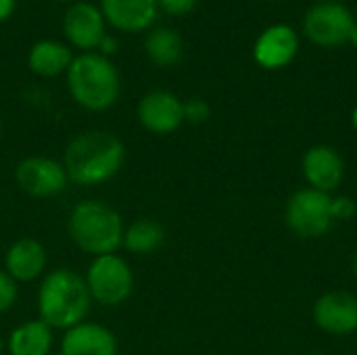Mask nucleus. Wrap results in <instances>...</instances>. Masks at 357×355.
I'll return each instance as SVG.
<instances>
[{
    "label": "nucleus",
    "instance_id": "1",
    "mask_svg": "<svg viewBox=\"0 0 357 355\" xmlns=\"http://www.w3.org/2000/svg\"><path fill=\"white\" fill-rule=\"evenodd\" d=\"M126 161L123 142L102 130L77 134L63 151V167L69 182L77 186H98L115 178Z\"/></svg>",
    "mask_w": 357,
    "mask_h": 355
},
{
    "label": "nucleus",
    "instance_id": "2",
    "mask_svg": "<svg viewBox=\"0 0 357 355\" xmlns=\"http://www.w3.org/2000/svg\"><path fill=\"white\" fill-rule=\"evenodd\" d=\"M90 305L84 276L69 268H54L44 274L38 289V316L52 331H69L84 322Z\"/></svg>",
    "mask_w": 357,
    "mask_h": 355
},
{
    "label": "nucleus",
    "instance_id": "3",
    "mask_svg": "<svg viewBox=\"0 0 357 355\" xmlns=\"http://www.w3.org/2000/svg\"><path fill=\"white\" fill-rule=\"evenodd\" d=\"M123 230L126 224L121 213L98 199L79 201L67 220V234L71 243L92 257L117 253L123 243Z\"/></svg>",
    "mask_w": 357,
    "mask_h": 355
},
{
    "label": "nucleus",
    "instance_id": "4",
    "mask_svg": "<svg viewBox=\"0 0 357 355\" xmlns=\"http://www.w3.org/2000/svg\"><path fill=\"white\" fill-rule=\"evenodd\" d=\"M67 88L82 109L100 113L119 98V71L100 52H84L67 69Z\"/></svg>",
    "mask_w": 357,
    "mask_h": 355
},
{
    "label": "nucleus",
    "instance_id": "5",
    "mask_svg": "<svg viewBox=\"0 0 357 355\" xmlns=\"http://www.w3.org/2000/svg\"><path fill=\"white\" fill-rule=\"evenodd\" d=\"M84 280L90 299L102 308H119L134 293V272L117 253L92 257Z\"/></svg>",
    "mask_w": 357,
    "mask_h": 355
},
{
    "label": "nucleus",
    "instance_id": "6",
    "mask_svg": "<svg viewBox=\"0 0 357 355\" xmlns=\"http://www.w3.org/2000/svg\"><path fill=\"white\" fill-rule=\"evenodd\" d=\"M333 195L320 192L316 188H301L297 190L284 209L287 226L301 239H320L324 236L335 220L331 213Z\"/></svg>",
    "mask_w": 357,
    "mask_h": 355
},
{
    "label": "nucleus",
    "instance_id": "7",
    "mask_svg": "<svg viewBox=\"0 0 357 355\" xmlns=\"http://www.w3.org/2000/svg\"><path fill=\"white\" fill-rule=\"evenodd\" d=\"M356 19L341 2H318L303 17V31L320 48H337L349 42Z\"/></svg>",
    "mask_w": 357,
    "mask_h": 355
},
{
    "label": "nucleus",
    "instance_id": "8",
    "mask_svg": "<svg viewBox=\"0 0 357 355\" xmlns=\"http://www.w3.org/2000/svg\"><path fill=\"white\" fill-rule=\"evenodd\" d=\"M15 182L19 190L36 199H48L61 195L67 184V172L61 161L44 155H31L17 163Z\"/></svg>",
    "mask_w": 357,
    "mask_h": 355
},
{
    "label": "nucleus",
    "instance_id": "9",
    "mask_svg": "<svg viewBox=\"0 0 357 355\" xmlns=\"http://www.w3.org/2000/svg\"><path fill=\"white\" fill-rule=\"evenodd\" d=\"M312 316L322 333L347 337L357 331V297L347 291H328L316 299Z\"/></svg>",
    "mask_w": 357,
    "mask_h": 355
},
{
    "label": "nucleus",
    "instance_id": "10",
    "mask_svg": "<svg viewBox=\"0 0 357 355\" xmlns=\"http://www.w3.org/2000/svg\"><path fill=\"white\" fill-rule=\"evenodd\" d=\"M138 121L153 134H172L184 123V103L167 90H153L138 103Z\"/></svg>",
    "mask_w": 357,
    "mask_h": 355
},
{
    "label": "nucleus",
    "instance_id": "11",
    "mask_svg": "<svg viewBox=\"0 0 357 355\" xmlns=\"http://www.w3.org/2000/svg\"><path fill=\"white\" fill-rule=\"evenodd\" d=\"M297 52L299 36L287 23H274L266 27L253 46V59L264 69H282L297 56Z\"/></svg>",
    "mask_w": 357,
    "mask_h": 355
},
{
    "label": "nucleus",
    "instance_id": "12",
    "mask_svg": "<svg viewBox=\"0 0 357 355\" xmlns=\"http://www.w3.org/2000/svg\"><path fill=\"white\" fill-rule=\"evenodd\" d=\"M301 172L310 188L333 195L345 180V163L341 155L326 144L312 146L301 161Z\"/></svg>",
    "mask_w": 357,
    "mask_h": 355
},
{
    "label": "nucleus",
    "instance_id": "13",
    "mask_svg": "<svg viewBox=\"0 0 357 355\" xmlns=\"http://www.w3.org/2000/svg\"><path fill=\"white\" fill-rule=\"evenodd\" d=\"M63 33L65 38L82 50L98 48L105 33V17L100 8L90 2H75L67 8L63 17Z\"/></svg>",
    "mask_w": 357,
    "mask_h": 355
},
{
    "label": "nucleus",
    "instance_id": "14",
    "mask_svg": "<svg viewBox=\"0 0 357 355\" xmlns=\"http://www.w3.org/2000/svg\"><path fill=\"white\" fill-rule=\"evenodd\" d=\"M119 343L111 328L96 322H79L65 331L61 339V355H117Z\"/></svg>",
    "mask_w": 357,
    "mask_h": 355
},
{
    "label": "nucleus",
    "instance_id": "15",
    "mask_svg": "<svg viewBox=\"0 0 357 355\" xmlns=\"http://www.w3.org/2000/svg\"><path fill=\"white\" fill-rule=\"evenodd\" d=\"M48 253L44 245L31 236L17 239L4 255V272L19 282H33L46 274Z\"/></svg>",
    "mask_w": 357,
    "mask_h": 355
},
{
    "label": "nucleus",
    "instance_id": "16",
    "mask_svg": "<svg viewBox=\"0 0 357 355\" xmlns=\"http://www.w3.org/2000/svg\"><path fill=\"white\" fill-rule=\"evenodd\" d=\"M157 0H100V13L119 31H142L157 17Z\"/></svg>",
    "mask_w": 357,
    "mask_h": 355
},
{
    "label": "nucleus",
    "instance_id": "17",
    "mask_svg": "<svg viewBox=\"0 0 357 355\" xmlns=\"http://www.w3.org/2000/svg\"><path fill=\"white\" fill-rule=\"evenodd\" d=\"M52 343V328L38 318L13 328L6 341V349L8 355H50Z\"/></svg>",
    "mask_w": 357,
    "mask_h": 355
},
{
    "label": "nucleus",
    "instance_id": "18",
    "mask_svg": "<svg viewBox=\"0 0 357 355\" xmlns=\"http://www.w3.org/2000/svg\"><path fill=\"white\" fill-rule=\"evenodd\" d=\"M71 61V50L56 40H40L31 46L27 54L29 69L40 77H56L65 73Z\"/></svg>",
    "mask_w": 357,
    "mask_h": 355
},
{
    "label": "nucleus",
    "instance_id": "19",
    "mask_svg": "<svg viewBox=\"0 0 357 355\" xmlns=\"http://www.w3.org/2000/svg\"><path fill=\"white\" fill-rule=\"evenodd\" d=\"M165 228L151 218H140L126 226L121 247L132 255H153L165 245Z\"/></svg>",
    "mask_w": 357,
    "mask_h": 355
},
{
    "label": "nucleus",
    "instance_id": "20",
    "mask_svg": "<svg viewBox=\"0 0 357 355\" xmlns=\"http://www.w3.org/2000/svg\"><path fill=\"white\" fill-rule=\"evenodd\" d=\"M144 52L155 65L172 67L182 59L184 42L176 31H172L167 27H157V29L149 31V36L144 38Z\"/></svg>",
    "mask_w": 357,
    "mask_h": 355
},
{
    "label": "nucleus",
    "instance_id": "21",
    "mask_svg": "<svg viewBox=\"0 0 357 355\" xmlns=\"http://www.w3.org/2000/svg\"><path fill=\"white\" fill-rule=\"evenodd\" d=\"M17 299H19L17 282L4 270H0V314H6L8 310H13Z\"/></svg>",
    "mask_w": 357,
    "mask_h": 355
},
{
    "label": "nucleus",
    "instance_id": "22",
    "mask_svg": "<svg viewBox=\"0 0 357 355\" xmlns=\"http://www.w3.org/2000/svg\"><path fill=\"white\" fill-rule=\"evenodd\" d=\"M209 115H211V109L203 98H190L184 103V121L199 126V123H205Z\"/></svg>",
    "mask_w": 357,
    "mask_h": 355
},
{
    "label": "nucleus",
    "instance_id": "23",
    "mask_svg": "<svg viewBox=\"0 0 357 355\" xmlns=\"http://www.w3.org/2000/svg\"><path fill=\"white\" fill-rule=\"evenodd\" d=\"M331 213L335 222H349L357 213V201H354L351 197H333L331 201Z\"/></svg>",
    "mask_w": 357,
    "mask_h": 355
},
{
    "label": "nucleus",
    "instance_id": "24",
    "mask_svg": "<svg viewBox=\"0 0 357 355\" xmlns=\"http://www.w3.org/2000/svg\"><path fill=\"white\" fill-rule=\"evenodd\" d=\"M199 0H157V4L169 15H186L197 6Z\"/></svg>",
    "mask_w": 357,
    "mask_h": 355
},
{
    "label": "nucleus",
    "instance_id": "25",
    "mask_svg": "<svg viewBox=\"0 0 357 355\" xmlns=\"http://www.w3.org/2000/svg\"><path fill=\"white\" fill-rule=\"evenodd\" d=\"M98 48H100V54L109 59V54H113V52L117 50V40H115V38H111V36H105V38L100 40Z\"/></svg>",
    "mask_w": 357,
    "mask_h": 355
},
{
    "label": "nucleus",
    "instance_id": "26",
    "mask_svg": "<svg viewBox=\"0 0 357 355\" xmlns=\"http://www.w3.org/2000/svg\"><path fill=\"white\" fill-rule=\"evenodd\" d=\"M15 4H17V0H0V23L6 21L13 15Z\"/></svg>",
    "mask_w": 357,
    "mask_h": 355
},
{
    "label": "nucleus",
    "instance_id": "27",
    "mask_svg": "<svg viewBox=\"0 0 357 355\" xmlns=\"http://www.w3.org/2000/svg\"><path fill=\"white\" fill-rule=\"evenodd\" d=\"M349 42L354 44L357 48V21H356V25L351 27V33H349Z\"/></svg>",
    "mask_w": 357,
    "mask_h": 355
},
{
    "label": "nucleus",
    "instance_id": "28",
    "mask_svg": "<svg viewBox=\"0 0 357 355\" xmlns=\"http://www.w3.org/2000/svg\"><path fill=\"white\" fill-rule=\"evenodd\" d=\"M351 121H354V128H356V132H357V107H356V111H354V117H351Z\"/></svg>",
    "mask_w": 357,
    "mask_h": 355
},
{
    "label": "nucleus",
    "instance_id": "29",
    "mask_svg": "<svg viewBox=\"0 0 357 355\" xmlns=\"http://www.w3.org/2000/svg\"><path fill=\"white\" fill-rule=\"evenodd\" d=\"M354 276H356V280H357V253H356V259H354Z\"/></svg>",
    "mask_w": 357,
    "mask_h": 355
},
{
    "label": "nucleus",
    "instance_id": "30",
    "mask_svg": "<svg viewBox=\"0 0 357 355\" xmlns=\"http://www.w3.org/2000/svg\"><path fill=\"white\" fill-rule=\"evenodd\" d=\"M2 349H4V343H2V337H0V355H2Z\"/></svg>",
    "mask_w": 357,
    "mask_h": 355
},
{
    "label": "nucleus",
    "instance_id": "31",
    "mask_svg": "<svg viewBox=\"0 0 357 355\" xmlns=\"http://www.w3.org/2000/svg\"><path fill=\"white\" fill-rule=\"evenodd\" d=\"M318 2H337V0H318Z\"/></svg>",
    "mask_w": 357,
    "mask_h": 355
},
{
    "label": "nucleus",
    "instance_id": "32",
    "mask_svg": "<svg viewBox=\"0 0 357 355\" xmlns=\"http://www.w3.org/2000/svg\"><path fill=\"white\" fill-rule=\"evenodd\" d=\"M59 2H71V0H59Z\"/></svg>",
    "mask_w": 357,
    "mask_h": 355
},
{
    "label": "nucleus",
    "instance_id": "33",
    "mask_svg": "<svg viewBox=\"0 0 357 355\" xmlns=\"http://www.w3.org/2000/svg\"><path fill=\"white\" fill-rule=\"evenodd\" d=\"M0 130H2V121H0Z\"/></svg>",
    "mask_w": 357,
    "mask_h": 355
},
{
    "label": "nucleus",
    "instance_id": "34",
    "mask_svg": "<svg viewBox=\"0 0 357 355\" xmlns=\"http://www.w3.org/2000/svg\"><path fill=\"white\" fill-rule=\"evenodd\" d=\"M310 355H320V354H310Z\"/></svg>",
    "mask_w": 357,
    "mask_h": 355
}]
</instances>
